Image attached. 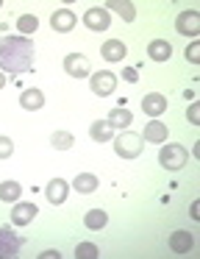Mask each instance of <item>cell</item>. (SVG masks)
<instances>
[{
    "instance_id": "cell-5",
    "label": "cell",
    "mask_w": 200,
    "mask_h": 259,
    "mask_svg": "<svg viewBox=\"0 0 200 259\" xmlns=\"http://www.w3.org/2000/svg\"><path fill=\"white\" fill-rule=\"evenodd\" d=\"M64 70H67V75H72V78H86V75H92V62H89L83 53H67Z\"/></svg>"
},
{
    "instance_id": "cell-10",
    "label": "cell",
    "mask_w": 200,
    "mask_h": 259,
    "mask_svg": "<svg viewBox=\"0 0 200 259\" xmlns=\"http://www.w3.org/2000/svg\"><path fill=\"white\" fill-rule=\"evenodd\" d=\"M50 25H53V31H59V34H70V31L75 28V14H72L70 9H59V12H53V17H50Z\"/></svg>"
},
{
    "instance_id": "cell-31",
    "label": "cell",
    "mask_w": 200,
    "mask_h": 259,
    "mask_svg": "<svg viewBox=\"0 0 200 259\" xmlns=\"http://www.w3.org/2000/svg\"><path fill=\"white\" fill-rule=\"evenodd\" d=\"M39 256H42V259H59L61 253H59V251H53V248H50V251H42V253H39Z\"/></svg>"
},
{
    "instance_id": "cell-20",
    "label": "cell",
    "mask_w": 200,
    "mask_h": 259,
    "mask_svg": "<svg viewBox=\"0 0 200 259\" xmlns=\"http://www.w3.org/2000/svg\"><path fill=\"white\" fill-rule=\"evenodd\" d=\"M72 187H75L78 192H83V195H89V192L97 190V176H92V173H81V176H75Z\"/></svg>"
},
{
    "instance_id": "cell-32",
    "label": "cell",
    "mask_w": 200,
    "mask_h": 259,
    "mask_svg": "<svg viewBox=\"0 0 200 259\" xmlns=\"http://www.w3.org/2000/svg\"><path fill=\"white\" fill-rule=\"evenodd\" d=\"M189 214H192V220H200V203H197V201L192 203V209H189Z\"/></svg>"
},
{
    "instance_id": "cell-3",
    "label": "cell",
    "mask_w": 200,
    "mask_h": 259,
    "mask_svg": "<svg viewBox=\"0 0 200 259\" xmlns=\"http://www.w3.org/2000/svg\"><path fill=\"white\" fill-rule=\"evenodd\" d=\"M186 159H189L186 148L178 145V142H170V145H164V148H161V153H159L161 167H167V170H181L183 164H186Z\"/></svg>"
},
{
    "instance_id": "cell-15",
    "label": "cell",
    "mask_w": 200,
    "mask_h": 259,
    "mask_svg": "<svg viewBox=\"0 0 200 259\" xmlns=\"http://www.w3.org/2000/svg\"><path fill=\"white\" fill-rule=\"evenodd\" d=\"M33 218H36L33 203H14V209H11V223L14 226H28Z\"/></svg>"
},
{
    "instance_id": "cell-13",
    "label": "cell",
    "mask_w": 200,
    "mask_h": 259,
    "mask_svg": "<svg viewBox=\"0 0 200 259\" xmlns=\"http://www.w3.org/2000/svg\"><path fill=\"white\" fill-rule=\"evenodd\" d=\"M192 245H194V234H192V231L178 229V231H172V234H170V248H172L175 253L192 251Z\"/></svg>"
},
{
    "instance_id": "cell-1",
    "label": "cell",
    "mask_w": 200,
    "mask_h": 259,
    "mask_svg": "<svg viewBox=\"0 0 200 259\" xmlns=\"http://www.w3.org/2000/svg\"><path fill=\"white\" fill-rule=\"evenodd\" d=\"M33 64V42L22 34L0 36V73H28Z\"/></svg>"
},
{
    "instance_id": "cell-6",
    "label": "cell",
    "mask_w": 200,
    "mask_h": 259,
    "mask_svg": "<svg viewBox=\"0 0 200 259\" xmlns=\"http://www.w3.org/2000/svg\"><path fill=\"white\" fill-rule=\"evenodd\" d=\"M22 248V240L14 234L11 226H0V259H9V256H17Z\"/></svg>"
},
{
    "instance_id": "cell-4",
    "label": "cell",
    "mask_w": 200,
    "mask_h": 259,
    "mask_svg": "<svg viewBox=\"0 0 200 259\" xmlns=\"http://www.w3.org/2000/svg\"><path fill=\"white\" fill-rule=\"evenodd\" d=\"M89 87H92L94 95L109 98V95H114V90H117V75L111 73V70H97V73H92V78H89Z\"/></svg>"
},
{
    "instance_id": "cell-23",
    "label": "cell",
    "mask_w": 200,
    "mask_h": 259,
    "mask_svg": "<svg viewBox=\"0 0 200 259\" xmlns=\"http://www.w3.org/2000/svg\"><path fill=\"white\" fill-rule=\"evenodd\" d=\"M109 9H111V12H117V14H120V17L125 20V23H133V20H136V9H133L131 3H122V0H114V3H109Z\"/></svg>"
},
{
    "instance_id": "cell-25",
    "label": "cell",
    "mask_w": 200,
    "mask_h": 259,
    "mask_svg": "<svg viewBox=\"0 0 200 259\" xmlns=\"http://www.w3.org/2000/svg\"><path fill=\"white\" fill-rule=\"evenodd\" d=\"M36 28H39V20L33 17V14H22V17H17V31H20L22 36L33 34Z\"/></svg>"
},
{
    "instance_id": "cell-24",
    "label": "cell",
    "mask_w": 200,
    "mask_h": 259,
    "mask_svg": "<svg viewBox=\"0 0 200 259\" xmlns=\"http://www.w3.org/2000/svg\"><path fill=\"white\" fill-rule=\"evenodd\" d=\"M72 134L70 131H53V137H50V145L56 148V151H70L72 148Z\"/></svg>"
},
{
    "instance_id": "cell-16",
    "label": "cell",
    "mask_w": 200,
    "mask_h": 259,
    "mask_svg": "<svg viewBox=\"0 0 200 259\" xmlns=\"http://www.w3.org/2000/svg\"><path fill=\"white\" fill-rule=\"evenodd\" d=\"M89 137H92L94 142H111L114 128L109 125V120H94V123L89 125Z\"/></svg>"
},
{
    "instance_id": "cell-12",
    "label": "cell",
    "mask_w": 200,
    "mask_h": 259,
    "mask_svg": "<svg viewBox=\"0 0 200 259\" xmlns=\"http://www.w3.org/2000/svg\"><path fill=\"white\" fill-rule=\"evenodd\" d=\"M67 192H70V187H67L64 179H50L47 187H44V195H47V201L56 203V206L67 201Z\"/></svg>"
},
{
    "instance_id": "cell-17",
    "label": "cell",
    "mask_w": 200,
    "mask_h": 259,
    "mask_svg": "<svg viewBox=\"0 0 200 259\" xmlns=\"http://www.w3.org/2000/svg\"><path fill=\"white\" fill-rule=\"evenodd\" d=\"M147 56L153 59V62H167V59L172 56V45L164 39H153L147 45Z\"/></svg>"
},
{
    "instance_id": "cell-11",
    "label": "cell",
    "mask_w": 200,
    "mask_h": 259,
    "mask_svg": "<svg viewBox=\"0 0 200 259\" xmlns=\"http://www.w3.org/2000/svg\"><path fill=\"white\" fill-rule=\"evenodd\" d=\"M142 109L150 117H159V114L167 112V98L161 95V92H147V95L142 98Z\"/></svg>"
},
{
    "instance_id": "cell-9",
    "label": "cell",
    "mask_w": 200,
    "mask_h": 259,
    "mask_svg": "<svg viewBox=\"0 0 200 259\" xmlns=\"http://www.w3.org/2000/svg\"><path fill=\"white\" fill-rule=\"evenodd\" d=\"M125 42H120V39H106L103 45H100V56L106 59L109 64H117V62H122L125 59Z\"/></svg>"
},
{
    "instance_id": "cell-29",
    "label": "cell",
    "mask_w": 200,
    "mask_h": 259,
    "mask_svg": "<svg viewBox=\"0 0 200 259\" xmlns=\"http://www.w3.org/2000/svg\"><path fill=\"white\" fill-rule=\"evenodd\" d=\"M186 117H189V123H194V125L200 123V103H192V106L186 109Z\"/></svg>"
},
{
    "instance_id": "cell-21",
    "label": "cell",
    "mask_w": 200,
    "mask_h": 259,
    "mask_svg": "<svg viewBox=\"0 0 200 259\" xmlns=\"http://www.w3.org/2000/svg\"><path fill=\"white\" fill-rule=\"evenodd\" d=\"M20 195H22V187L17 184V181H3V184H0V201L14 203Z\"/></svg>"
},
{
    "instance_id": "cell-2",
    "label": "cell",
    "mask_w": 200,
    "mask_h": 259,
    "mask_svg": "<svg viewBox=\"0 0 200 259\" xmlns=\"http://www.w3.org/2000/svg\"><path fill=\"white\" fill-rule=\"evenodd\" d=\"M142 145H144V140L139 134H133V131H125V134H120L114 140V151L122 159H136L142 153Z\"/></svg>"
},
{
    "instance_id": "cell-7",
    "label": "cell",
    "mask_w": 200,
    "mask_h": 259,
    "mask_svg": "<svg viewBox=\"0 0 200 259\" xmlns=\"http://www.w3.org/2000/svg\"><path fill=\"white\" fill-rule=\"evenodd\" d=\"M175 31L181 36H197L200 34V14L197 12H181L175 20Z\"/></svg>"
},
{
    "instance_id": "cell-19",
    "label": "cell",
    "mask_w": 200,
    "mask_h": 259,
    "mask_svg": "<svg viewBox=\"0 0 200 259\" xmlns=\"http://www.w3.org/2000/svg\"><path fill=\"white\" fill-rule=\"evenodd\" d=\"M167 125L164 123H159V120H150L147 125H144V137L142 140H147V142H164L167 140Z\"/></svg>"
},
{
    "instance_id": "cell-22",
    "label": "cell",
    "mask_w": 200,
    "mask_h": 259,
    "mask_svg": "<svg viewBox=\"0 0 200 259\" xmlns=\"http://www.w3.org/2000/svg\"><path fill=\"white\" fill-rule=\"evenodd\" d=\"M83 223H86V229L97 231V229H103V226L109 223V214H106L103 209H92V212H86V218H83Z\"/></svg>"
},
{
    "instance_id": "cell-30",
    "label": "cell",
    "mask_w": 200,
    "mask_h": 259,
    "mask_svg": "<svg viewBox=\"0 0 200 259\" xmlns=\"http://www.w3.org/2000/svg\"><path fill=\"white\" fill-rule=\"evenodd\" d=\"M122 78H125L128 84H136V81H139V73H136L133 67H125V70H122Z\"/></svg>"
},
{
    "instance_id": "cell-14",
    "label": "cell",
    "mask_w": 200,
    "mask_h": 259,
    "mask_svg": "<svg viewBox=\"0 0 200 259\" xmlns=\"http://www.w3.org/2000/svg\"><path fill=\"white\" fill-rule=\"evenodd\" d=\"M20 106L25 109V112H36V109L44 106V92L36 90V87H31V90H25L20 95Z\"/></svg>"
},
{
    "instance_id": "cell-28",
    "label": "cell",
    "mask_w": 200,
    "mask_h": 259,
    "mask_svg": "<svg viewBox=\"0 0 200 259\" xmlns=\"http://www.w3.org/2000/svg\"><path fill=\"white\" fill-rule=\"evenodd\" d=\"M186 59L192 64H197L200 62V42H189V48H186Z\"/></svg>"
},
{
    "instance_id": "cell-34",
    "label": "cell",
    "mask_w": 200,
    "mask_h": 259,
    "mask_svg": "<svg viewBox=\"0 0 200 259\" xmlns=\"http://www.w3.org/2000/svg\"><path fill=\"white\" fill-rule=\"evenodd\" d=\"M0 6H3V0H0Z\"/></svg>"
},
{
    "instance_id": "cell-18",
    "label": "cell",
    "mask_w": 200,
    "mask_h": 259,
    "mask_svg": "<svg viewBox=\"0 0 200 259\" xmlns=\"http://www.w3.org/2000/svg\"><path fill=\"white\" fill-rule=\"evenodd\" d=\"M131 123H133V114L128 112V109H111V114H109V125H111L114 131H125Z\"/></svg>"
},
{
    "instance_id": "cell-33",
    "label": "cell",
    "mask_w": 200,
    "mask_h": 259,
    "mask_svg": "<svg viewBox=\"0 0 200 259\" xmlns=\"http://www.w3.org/2000/svg\"><path fill=\"white\" fill-rule=\"evenodd\" d=\"M3 87H6V75L0 73V90H3Z\"/></svg>"
},
{
    "instance_id": "cell-27",
    "label": "cell",
    "mask_w": 200,
    "mask_h": 259,
    "mask_svg": "<svg viewBox=\"0 0 200 259\" xmlns=\"http://www.w3.org/2000/svg\"><path fill=\"white\" fill-rule=\"evenodd\" d=\"M14 153V142L9 137H0V159H9Z\"/></svg>"
},
{
    "instance_id": "cell-26",
    "label": "cell",
    "mask_w": 200,
    "mask_h": 259,
    "mask_svg": "<svg viewBox=\"0 0 200 259\" xmlns=\"http://www.w3.org/2000/svg\"><path fill=\"white\" fill-rule=\"evenodd\" d=\"M75 256L78 259H94L97 256V245H94V242H81V245L75 248Z\"/></svg>"
},
{
    "instance_id": "cell-8",
    "label": "cell",
    "mask_w": 200,
    "mask_h": 259,
    "mask_svg": "<svg viewBox=\"0 0 200 259\" xmlns=\"http://www.w3.org/2000/svg\"><path fill=\"white\" fill-rule=\"evenodd\" d=\"M83 25H86L89 31H106L111 25L109 9H86V14H83Z\"/></svg>"
}]
</instances>
